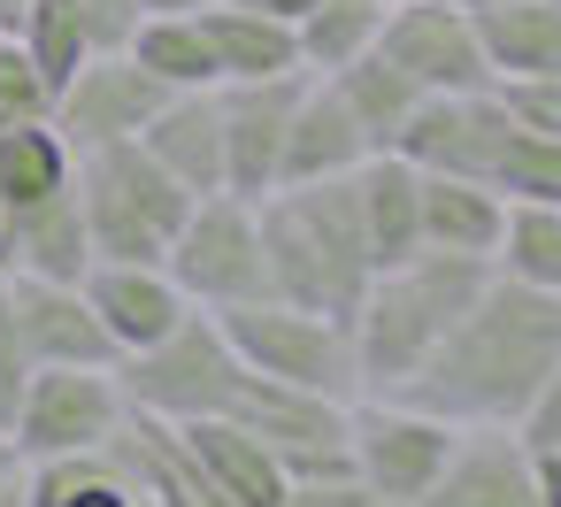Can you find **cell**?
<instances>
[{
    "label": "cell",
    "mask_w": 561,
    "mask_h": 507,
    "mask_svg": "<svg viewBox=\"0 0 561 507\" xmlns=\"http://www.w3.org/2000/svg\"><path fill=\"white\" fill-rule=\"evenodd\" d=\"M561 361V292L515 285V277H484V292L461 308V323L438 338V354L392 392L415 400L431 415L461 423H523V407L538 400V384Z\"/></svg>",
    "instance_id": "cell-1"
},
{
    "label": "cell",
    "mask_w": 561,
    "mask_h": 507,
    "mask_svg": "<svg viewBox=\"0 0 561 507\" xmlns=\"http://www.w3.org/2000/svg\"><path fill=\"white\" fill-rule=\"evenodd\" d=\"M484 277H492V262L438 254V246H423V254L400 262V269H377L369 292H362V308L346 315L362 400H392V392L438 354V338L461 323V308L484 292Z\"/></svg>",
    "instance_id": "cell-2"
},
{
    "label": "cell",
    "mask_w": 561,
    "mask_h": 507,
    "mask_svg": "<svg viewBox=\"0 0 561 507\" xmlns=\"http://www.w3.org/2000/svg\"><path fill=\"white\" fill-rule=\"evenodd\" d=\"M262 223V262H270V300L316 308V315H354L369 292V246H362V208L354 177H316V185H277L254 200Z\"/></svg>",
    "instance_id": "cell-3"
},
{
    "label": "cell",
    "mask_w": 561,
    "mask_h": 507,
    "mask_svg": "<svg viewBox=\"0 0 561 507\" xmlns=\"http://www.w3.org/2000/svg\"><path fill=\"white\" fill-rule=\"evenodd\" d=\"M70 193H78L93 262H162L170 239H178L185 216H193V193H185L139 139H116V147L78 154Z\"/></svg>",
    "instance_id": "cell-4"
},
{
    "label": "cell",
    "mask_w": 561,
    "mask_h": 507,
    "mask_svg": "<svg viewBox=\"0 0 561 507\" xmlns=\"http://www.w3.org/2000/svg\"><path fill=\"white\" fill-rule=\"evenodd\" d=\"M239 354L224 338V323L208 308H193L170 338L139 346L116 361V384H124V407L147 415V423H201V415H231L239 400Z\"/></svg>",
    "instance_id": "cell-5"
},
{
    "label": "cell",
    "mask_w": 561,
    "mask_h": 507,
    "mask_svg": "<svg viewBox=\"0 0 561 507\" xmlns=\"http://www.w3.org/2000/svg\"><path fill=\"white\" fill-rule=\"evenodd\" d=\"M216 323H224L239 369H254L270 384L323 392V400H362L346 315H316V308H293V300H247V308H224Z\"/></svg>",
    "instance_id": "cell-6"
},
{
    "label": "cell",
    "mask_w": 561,
    "mask_h": 507,
    "mask_svg": "<svg viewBox=\"0 0 561 507\" xmlns=\"http://www.w3.org/2000/svg\"><path fill=\"white\" fill-rule=\"evenodd\" d=\"M162 269L178 277V292L208 315L224 308H247V300H270V262H262V223H254V200H231V193H208L193 200L185 231L170 239Z\"/></svg>",
    "instance_id": "cell-7"
},
{
    "label": "cell",
    "mask_w": 561,
    "mask_h": 507,
    "mask_svg": "<svg viewBox=\"0 0 561 507\" xmlns=\"http://www.w3.org/2000/svg\"><path fill=\"white\" fill-rule=\"evenodd\" d=\"M124 423L131 407L116 369H32L9 438L24 446V461H55V453H101Z\"/></svg>",
    "instance_id": "cell-8"
},
{
    "label": "cell",
    "mask_w": 561,
    "mask_h": 507,
    "mask_svg": "<svg viewBox=\"0 0 561 507\" xmlns=\"http://www.w3.org/2000/svg\"><path fill=\"white\" fill-rule=\"evenodd\" d=\"M346 438H354V469L377 499H423L454 453V423L415 407V400H354L346 415Z\"/></svg>",
    "instance_id": "cell-9"
},
{
    "label": "cell",
    "mask_w": 561,
    "mask_h": 507,
    "mask_svg": "<svg viewBox=\"0 0 561 507\" xmlns=\"http://www.w3.org/2000/svg\"><path fill=\"white\" fill-rule=\"evenodd\" d=\"M377 55L415 85V93H484V47L461 0H392L377 24Z\"/></svg>",
    "instance_id": "cell-10"
},
{
    "label": "cell",
    "mask_w": 561,
    "mask_h": 507,
    "mask_svg": "<svg viewBox=\"0 0 561 507\" xmlns=\"http://www.w3.org/2000/svg\"><path fill=\"white\" fill-rule=\"evenodd\" d=\"M162 101H170V85L147 78V70L116 47V55H85V62H78V78L55 93V116H47V124L62 131L70 154H93V147L139 139Z\"/></svg>",
    "instance_id": "cell-11"
},
{
    "label": "cell",
    "mask_w": 561,
    "mask_h": 507,
    "mask_svg": "<svg viewBox=\"0 0 561 507\" xmlns=\"http://www.w3.org/2000/svg\"><path fill=\"white\" fill-rule=\"evenodd\" d=\"M300 85H308V70L216 85V101H224V193H231V200H270V193H277L285 124H293Z\"/></svg>",
    "instance_id": "cell-12"
},
{
    "label": "cell",
    "mask_w": 561,
    "mask_h": 507,
    "mask_svg": "<svg viewBox=\"0 0 561 507\" xmlns=\"http://www.w3.org/2000/svg\"><path fill=\"white\" fill-rule=\"evenodd\" d=\"M9 315L24 331V354L32 369H116V338L101 331L85 285H47V277H9Z\"/></svg>",
    "instance_id": "cell-13"
},
{
    "label": "cell",
    "mask_w": 561,
    "mask_h": 507,
    "mask_svg": "<svg viewBox=\"0 0 561 507\" xmlns=\"http://www.w3.org/2000/svg\"><path fill=\"white\" fill-rule=\"evenodd\" d=\"M415 507H546V499H538L530 446L515 438V423H461L438 484Z\"/></svg>",
    "instance_id": "cell-14"
},
{
    "label": "cell",
    "mask_w": 561,
    "mask_h": 507,
    "mask_svg": "<svg viewBox=\"0 0 561 507\" xmlns=\"http://www.w3.org/2000/svg\"><path fill=\"white\" fill-rule=\"evenodd\" d=\"M78 285H85L101 331L116 338V361L139 354V346H154V338H170V331L193 315V300L178 292V277H170L162 262H93Z\"/></svg>",
    "instance_id": "cell-15"
},
{
    "label": "cell",
    "mask_w": 561,
    "mask_h": 507,
    "mask_svg": "<svg viewBox=\"0 0 561 507\" xmlns=\"http://www.w3.org/2000/svg\"><path fill=\"white\" fill-rule=\"evenodd\" d=\"M369 131L354 124V108L339 101L331 78H308L300 101H293V124H285V162H277V185H316V177H354L369 162Z\"/></svg>",
    "instance_id": "cell-16"
},
{
    "label": "cell",
    "mask_w": 561,
    "mask_h": 507,
    "mask_svg": "<svg viewBox=\"0 0 561 507\" xmlns=\"http://www.w3.org/2000/svg\"><path fill=\"white\" fill-rule=\"evenodd\" d=\"M139 147H147L193 200L224 193V101H216V85L170 93V101L154 108V124L139 131Z\"/></svg>",
    "instance_id": "cell-17"
},
{
    "label": "cell",
    "mask_w": 561,
    "mask_h": 507,
    "mask_svg": "<svg viewBox=\"0 0 561 507\" xmlns=\"http://www.w3.org/2000/svg\"><path fill=\"white\" fill-rule=\"evenodd\" d=\"M354 208H362L369 269H400V262L423 254V170L400 162L392 147L354 170Z\"/></svg>",
    "instance_id": "cell-18"
},
{
    "label": "cell",
    "mask_w": 561,
    "mask_h": 507,
    "mask_svg": "<svg viewBox=\"0 0 561 507\" xmlns=\"http://www.w3.org/2000/svg\"><path fill=\"white\" fill-rule=\"evenodd\" d=\"M170 430H178V446L193 453V469H201L231 507H285V469H277V453H270L247 423L201 415V423H170Z\"/></svg>",
    "instance_id": "cell-19"
},
{
    "label": "cell",
    "mask_w": 561,
    "mask_h": 507,
    "mask_svg": "<svg viewBox=\"0 0 561 507\" xmlns=\"http://www.w3.org/2000/svg\"><path fill=\"white\" fill-rule=\"evenodd\" d=\"M0 269L9 277H47V285H78L93 269V239H85V216H78L70 185L9 216V231H0Z\"/></svg>",
    "instance_id": "cell-20"
},
{
    "label": "cell",
    "mask_w": 561,
    "mask_h": 507,
    "mask_svg": "<svg viewBox=\"0 0 561 507\" xmlns=\"http://www.w3.org/2000/svg\"><path fill=\"white\" fill-rule=\"evenodd\" d=\"M201 39L216 55V85H247V78H285L300 70V39L285 16L254 9V0H208L201 9Z\"/></svg>",
    "instance_id": "cell-21"
},
{
    "label": "cell",
    "mask_w": 561,
    "mask_h": 507,
    "mask_svg": "<svg viewBox=\"0 0 561 507\" xmlns=\"http://www.w3.org/2000/svg\"><path fill=\"white\" fill-rule=\"evenodd\" d=\"M469 24L492 78H561V0H477Z\"/></svg>",
    "instance_id": "cell-22"
},
{
    "label": "cell",
    "mask_w": 561,
    "mask_h": 507,
    "mask_svg": "<svg viewBox=\"0 0 561 507\" xmlns=\"http://www.w3.org/2000/svg\"><path fill=\"white\" fill-rule=\"evenodd\" d=\"M24 507H147L131 461L116 453V438L101 453H55V461H24Z\"/></svg>",
    "instance_id": "cell-23"
},
{
    "label": "cell",
    "mask_w": 561,
    "mask_h": 507,
    "mask_svg": "<svg viewBox=\"0 0 561 507\" xmlns=\"http://www.w3.org/2000/svg\"><path fill=\"white\" fill-rule=\"evenodd\" d=\"M500 223H507V200L492 185H477V177H423V246L492 262Z\"/></svg>",
    "instance_id": "cell-24"
},
{
    "label": "cell",
    "mask_w": 561,
    "mask_h": 507,
    "mask_svg": "<svg viewBox=\"0 0 561 507\" xmlns=\"http://www.w3.org/2000/svg\"><path fill=\"white\" fill-rule=\"evenodd\" d=\"M78 177V154L62 147V131L39 116V124H9L0 131V208H32V200H47V193H62Z\"/></svg>",
    "instance_id": "cell-25"
},
{
    "label": "cell",
    "mask_w": 561,
    "mask_h": 507,
    "mask_svg": "<svg viewBox=\"0 0 561 507\" xmlns=\"http://www.w3.org/2000/svg\"><path fill=\"white\" fill-rule=\"evenodd\" d=\"M492 269L515 277V285L561 292V208H553V200H507V223H500Z\"/></svg>",
    "instance_id": "cell-26"
},
{
    "label": "cell",
    "mask_w": 561,
    "mask_h": 507,
    "mask_svg": "<svg viewBox=\"0 0 561 507\" xmlns=\"http://www.w3.org/2000/svg\"><path fill=\"white\" fill-rule=\"evenodd\" d=\"M377 24H385V0H323V9H308V16L293 24V39H300V70H308V78L346 70L354 55L377 47Z\"/></svg>",
    "instance_id": "cell-27"
},
{
    "label": "cell",
    "mask_w": 561,
    "mask_h": 507,
    "mask_svg": "<svg viewBox=\"0 0 561 507\" xmlns=\"http://www.w3.org/2000/svg\"><path fill=\"white\" fill-rule=\"evenodd\" d=\"M331 85H339V101L354 108V124L369 131V147H377V154H385V147L400 139L408 108L423 101V93H415V85H408V78H400V70H392V62H385L377 47H369V55H354L346 70H331Z\"/></svg>",
    "instance_id": "cell-28"
},
{
    "label": "cell",
    "mask_w": 561,
    "mask_h": 507,
    "mask_svg": "<svg viewBox=\"0 0 561 507\" xmlns=\"http://www.w3.org/2000/svg\"><path fill=\"white\" fill-rule=\"evenodd\" d=\"M147 78H162L170 93H193V85H216V55L201 39V16H139L131 47H124Z\"/></svg>",
    "instance_id": "cell-29"
},
{
    "label": "cell",
    "mask_w": 561,
    "mask_h": 507,
    "mask_svg": "<svg viewBox=\"0 0 561 507\" xmlns=\"http://www.w3.org/2000/svg\"><path fill=\"white\" fill-rule=\"evenodd\" d=\"M16 39H24V55L39 62V78L62 93L70 78H78V62L93 55V39H85V16H78V0H24V16H16Z\"/></svg>",
    "instance_id": "cell-30"
},
{
    "label": "cell",
    "mask_w": 561,
    "mask_h": 507,
    "mask_svg": "<svg viewBox=\"0 0 561 507\" xmlns=\"http://www.w3.org/2000/svg\"><path fill=\"white\" fill-rule=\"evenodd\" d=\"M484 185H492L500 200H553V208H561V139L515 131V124H507V139H500Z\"/></svg>",
    "instance_id": "cell-31"
},
{
    "label": "cell",
    "mask_w": 561,
    "mask_h": 507,
    "mask_svg": "<svg viewBox=\"0 0 561 507\" xmlns=\"http://www.w3.org/2000/svg\"><path fill=\"white\" fill-rule=\"evenodd\" d=\"M39 116H55V85L39 78V62L24 55L16 32H0V131H9V124H39Z\"/></svg>",
    "instance_id": "cell-32"
},
{
    "label": "cell",
    "mask_w": 561,
    "mask_h": 507,
    "mask_svg": "<svg viewBox=\"0 0 561 507\" xmlns=\"http://www.w3.org/2000/svg\"><path fill=\"white\" fill-rule=\"evenodd\" d=\"M492 101L515 131H546L561 139V78H492Z\"/></svg>",
    "instance_id": "cell-33"
},
{
    "label": "cell",
    "mask_w": 561,
    "mask_h": 507,
    "mask_svg": "<svg viewBox=\"0 0 561 507\" xmlns=\"http://www.w3.org/2000/svg\"><path fill=\"white\" fill-rule=\"evenodd\" d=\"M285 507H377V492L362 484V469H316V476H285Z\"/></svg>",
    "instance_id": "cell-34"
},
{
    "label": "cell",
    "mask_w": 561,
    "mask_h": 507,
    "mask_svg": "<svg viewBox=\"0 0 561 507\" xmlns=\"http://www.w3.org/2000/svg\"><path fill=\"white\" fill-rule=\"evenodd\" d=\"M24 384H32V354H24V331H16V315H9V285H0V430L16 423Z\"/></svg>",
    "instance_id": "cell-35"
},
{
    "label": "cell",
    "mask_w": 561,
    "mask_h": 507,
    "mask_svg": "<svg viewBox=\"0 0 561 507\" xmlns=\"http://www.w3.org/2000/svg\"><path fill=\"white\" fill-rule=\"evenodd\" d=\"M78 16H85V39H93V55H116V47H131V32H139V0H78Z\"/></svg>",
    "instance_id": "cell-36"
},
{
    "label": "cell",
    "mask_w": 561,
    "mask_h": 507,
    "mask_svg": "<svg viewBox=\"0 0 561 507\" xmlns=\"http://www.w3.org/2000/svg\"><path fill=\"white\" fill-rule=\"evenodd\" d=\"M530 476H538V499L561 507V446H530Z\"/></svg>",
    "instance_id": "cell-37"
},
{
    "label": "cell",
    "mask_w": 561,
    "mask_h": 507,
    "mask_svg": "<svg viewBox=\"0 0 561 507\" xmlns=\"http://www.w3.org/2000/svg\"><path fill=\"white\" fill-rule=\"evenodd\" d=\"M0 492H24V446L0 430Z\"/></svg>",
    "instance_id": "cell-38"
},
{
    "label": "cell",
    "mask_w": 561,
    "mask_h": 507,
    "mask_svg": "<svg viewBox=\"0 0 561 507\" xmlns=\"http://www.w3.org/2000/svg\"><path fill=\"white\" fill-rule=\"evenodd\" d=\"M254 9H270V16H285V24H300L308 9H323V0H254Z\"/></svg>",
    "instance_id": "cell-39"
},
{
    "label": "cell",
    "mask_w": 561,
    "mask_h": 507,
    "mask_svg": "<svg viewBox=\"0 0 561 507\" xmlns=\"http://www.w3.org/2000/svg\"><path fill=\"white\" fill-rule=\"evenodd\" d=\"M139 9H147V16H201L208 0H139Z\"/></svg>",
    "instance_id": "cell-40"
},
{
    "label": "cell",
    "mask_w": 561,
    "mask_h": 507,
    "mask_svg": "<svg viewBox=\"0 0 561 507\" xmlns=\"http://www.w3.org/2000/svg\"><path fill=\"white\" fill-rule=\"evenodd\" d=\"M377 507H408V499H377Z\"/></svg>",
    "instance_id": "cell-41"
},
{
    "label": "cell",
    "mask_w": 561,
    "mask_h": 507,
    "mask_svg": "<svg viewBox=\"0 0 561 507\" xmlns=\"http://www.w3.org/2000/svg\"><path fill=\"white\" fill-rule=\"evenodd\" d=\"M0 231H9V208H0Z\"/></svg>",
    "instance_id": "cell-42"
},
{
    "label": "cell",
    "mask_w": 561,
    "mask_h": 507,
    "mask_svg": "<svg viewBox=\"0 0 561 507\" xmlns=\"http://www.w3.org/2000/svg\"><path fill=\"white\" fill-rule=\"evenodd\" d=\"M461 9H477V0H461Z\"/></svg>",
    "instance_id": "cell-43"
}]
</instances>
